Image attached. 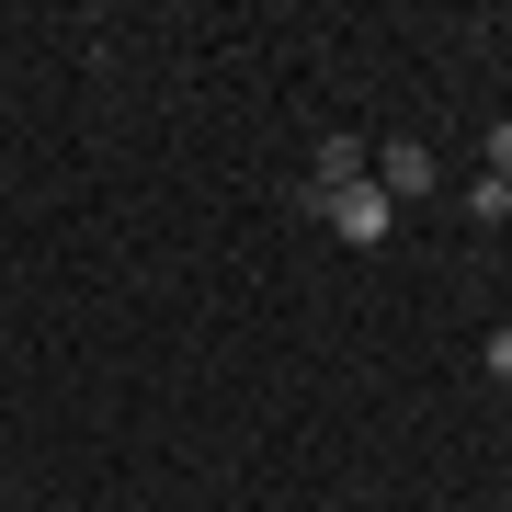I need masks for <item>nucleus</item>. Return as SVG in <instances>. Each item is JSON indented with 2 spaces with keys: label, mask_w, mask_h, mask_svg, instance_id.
I'll return each instance as SVG.
<instances>
[{
  "label": "nucleus",
  "mask_w": 512,
  "mask_h": 512,
  "mask_svg": "<svg viewBox=\"0 0 512 512\" xmlns=\"http://www.w3.org/2000/svg\"><path fill=\"white\" fill-rule=\"evenodd\" d=\"M376 194H387V205H399V194H433V148H421V137H399V148L376 160Z\"/></svg>",
  "instance_id": "obj_2"
},
{
  "label": "nucleus",
  "mask_w": 512,
  "mask_h": 512,
  "mask_svg": "<svg viewBox=\"0 0 512 512\" xmlns=\"http://www.w3.org/2000/svg\"><path fill=\"white\" fill-rule=\"evenodd\" d=\"M490 376H501V387H512V330H490Z\"/></svg>",
  "instance_id": "obj_5"
},
{
  "label": "nucleus",
  "mask_w": 512,
  "mask_h": 512,
  "mask_svg": "<svg viewBox=\"0 0 512 512\" xmlns=\"http://www.w3.org/2000/svg\"><path fill=\"white\" fill-rule=\"evenodd\" d=\"M342 183H365V137H319V183L308 194H342Z\"/></svg>",
  "instance_id": "obj_3"
},
{
  "label": "nucleus",
  "mask_w": 512,
  "mask_h": 512,
  "mask_svg": "<svg viewBox=\"0 0 512 512\" xmlns=\"http://www.w3.org/2000/svg\"><path fill=\"white\" fill-rule=\"evenodd\" d=\"M490 183H512V126H490Z\"/></svg>",
  "instance_id": "obj_4"
},
{
  "label": "nucleus",
  "mask_w": 512,
  "mask_h": 512,
  "mask_svg": "<svg viewBox=\"0 0 512 512\" xmlns=\"http://www.w3.org/2000/svg\"><path fill=\"white\" fill-rule=\"evenodd\" d=\"M308 217H319L330 239H353V251H376V239L399 228V205H387L376 183H342V194H308Z\"/></svg>",
  "instance_id": "obj_1"
}]
</instances>
